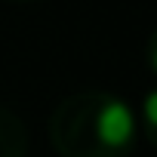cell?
<instances>
[{"label": "cell", "instance_id": "obj_1", "mask_svg": "<svg viewBox=\"0 0 157 157\" xmlns=\"http://www.w3.org/2000/svg\"><path fill=\"white\" fill-rule=\"evenodd\" d=\"M136 139V114L105 90L74 93L49 117V142L62 157H129Z\"/></svg>", "mask_w": 157, "mask_h": 157}, {"label": "cell", "instance_id": "obj_2", "mask_svg": "<svg viewBox=\"0 0 157 157\" xmlns=\"http://www.w3.org/2000/svg\"><path fill=\"white\" fill-rule=\"evenodd\" d=\"M0 157H28V126L6 105H0Z\"/></svg>", "mask_w": 157, "mask_h": 157}, {"label": "cell", "instance_id": "obj_3", "mask_svg": "<svg viewBox=\"0 0 157 157\" xmlns=\"http://www.w3.org/2000/svg\"><path fill=\"white\" fill-rule=\"evenodd\" d=\"M142 132L157 151V90H151L142 102Z\"/></svg>", "mask_w": 157, "mask_h": 157}, {"label": "cell", "instance_id": "obj_4", "mask_svg": "<svg viewBox=\"0 0 157 157\" xmlns=\"http://www.w3.org/2000/svg\"><path fill=\"white\" fill-rule=\"evenodd\" d=\"M145 59H148L151 71L157 74V28L151 31V37H148V43H145Z\"/></svg>", "mask_w": 157, "mask_h": 157}, {"label": "cell", "instance_id": "obj_5", "mask_svg": "<svg viewBox=\"0 0 157 157\" xmlns=\"http://www.w3.org/2000/svg\"><path fill=\"white\" fill-rule=\"evenodd\" d=\"M13 3H34V0H13Z\"/></svg>", "mask_w": 157, "mask_h": 157}]
</instances>
